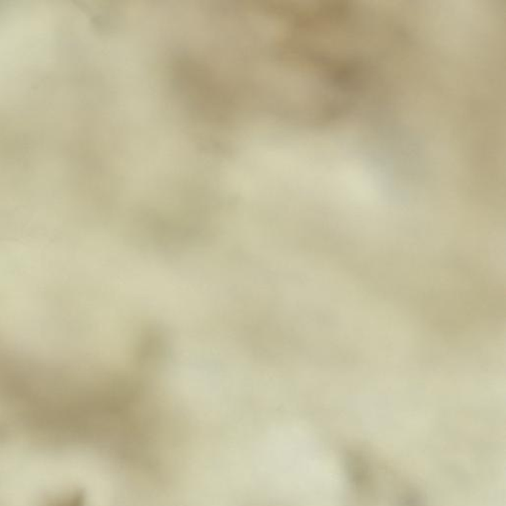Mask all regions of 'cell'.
Masks as SVG:
<instances>
[{"label": "cell", "instance_id": "6da1fadb", "mask_svg": "<svg viewBox=\"0 0 506 506\" xmlns=\"http://www.w3.org/2000/svg\"><path fill=\"white\" fill-rule=\"evenodd\" d=\"M58 506H84V497L78 493V495L68 498V500Z\"/></svg>", "mask_w": 506, "mask_h": 506}]
</instances>
